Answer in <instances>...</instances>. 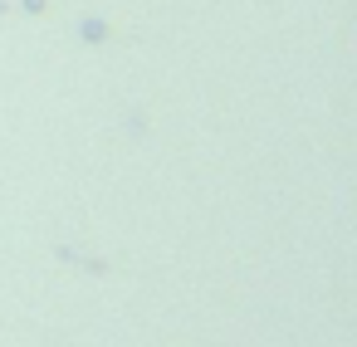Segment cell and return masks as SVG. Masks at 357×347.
<instances>
[{
  "instance_id": "obj_1",
  "label": "cell",
  "mask_w": 357,
  "mask_h": 347,
  "mask_svg": "<svg viewBox=\"0 0 357 347\" xmlns=\"http://www.w3.org/2000/svg\"><path fill=\"white\" fill-rule=\"evenodd\" d=\"M79 35H84L89 45H103V40H108V25H103V20H84V30H79Z\"/></svg>"
},
{
  "instance_id": "obj_2",
  "label": "cell",
  "mask_w": 357,
  "mask_h": 347,
  "mask_svg": "<svg viewBox=\"0 0 357 347\" xmlns=\"http://www.w3.org/2000/svg\"><path fill=\"white\" fill-rule=\"evenodd\" d=\"M20 6H25V10H30V15H40V10H45V6H50V0H20Z\"/></svg>"
}]
</instances>
